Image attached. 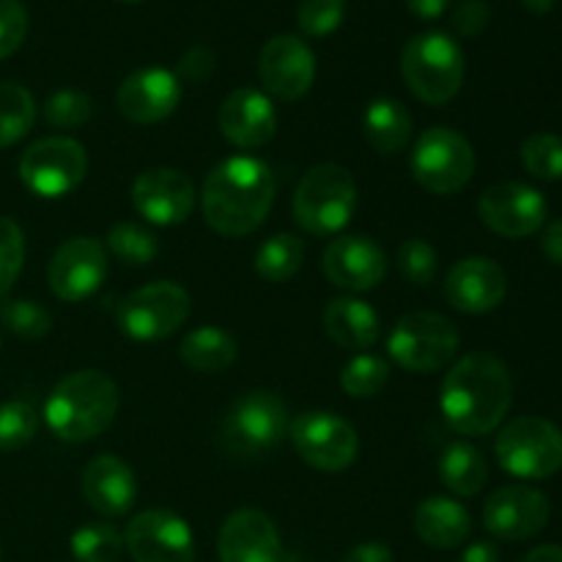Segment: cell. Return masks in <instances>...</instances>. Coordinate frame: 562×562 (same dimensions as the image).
I'll return each mask as SVG.
<instances>
[{"label": "cell", "mask_w": 562, "mask_h": 562, "mask_svg": "<svg viewBox=\"0 0 562 562\" xmlns=\"http://www.w3.org/2000/svg\"><path fill=\"white\" fill-rule=\"evenodd\" d=\"M272 168L256 157H228L209 170L201 192V209L209 228L220 236L239 239L263 225L274 203Z\"/></svg>", "instance_id": "1"}, {"label": "cell", "mask_w": 562, "mask_h": 562, "mask_svg": "<svg viewBox=\"0 0 562 562\" xmlns=\"http://www.w3.org/2000/svg\"><path fill=\"white\" fill-rule=\"evenodd\" d=\"M514 404V382L499 357L486 351L464 355L448 371L439 406L450 426L464 437L492 434Z\"/></svg>", "instance_id": "2"}, {"label": "cell", "mask_w": 562, "mask_h": 562, "mask_svg": "<svg viewBox=\"0 0 562 562\" xmlns=\"http://www.w3.org/2000/svg\"><path fill=\"white\" fill-rule=\"evenodd\" d=\"M119 412V387L99 371H75L60 379L44 404L49 431L64 442H88L108 431Z\"/></svg>", "instance_id": "3"}, {"label": "cell", "mask_w": 562, "mask_h": 562, "mask_svg": "<svg viewBox=\"0 0 562 562\" xmlns=\"http://www.w3.org/2000/svg\"><path fill=\"white\" fill-rule=\"evenodd\" d=\"M294 220L311 236H338L357 209L355 176L335 162L316 165L294 192Z\"/></svg>", "instance_id": "4"}, {"label": "cell", "mask_w": 562, "mask_h": 562, "mask_svg": "<svg viewBox=\"0 0 562 562\" xmlns=\"http://www.w3.org/2000/svg\"><path fill=\"white\" fill-rule=\"evenodd\" d=\"M401 75L420 102L448 104L464 82V53L448 33H420L406 42Z\"/></svg>", "instance_id": "5"}, {"label": "cell", "mask_w": 562, "mask_h": 562, "mask_svg": "<svg viewBox=\"0 0 562 562\" xmlns=\"http://www.w3.org/2000/svg\"><path fill=\"white\" fill-rule=\"evenodd\" d=\"M499 467L521 481H543L562 467V431L547 417H516L494 442Z\"/></svg>", "instance_id": "6"}, {"label": "cell", "mask_w": 562, "mask_h": 562, "mask_svg": "<svg viewBox=\"0 0 562 562\" xmlns=\"http://www.w3.org/2000/svg\"><path fill=\"white\" fill-rule=\"evenodd\" d=\"M412 176L434 195H453L470 184L475 173V151L461 132L431 126L417 137L409 157Z\"/></svg>", "instance_id": "7"}, {"label": "cell", "mask_w": 562, "mask_h": 562, "mask_svg": "<svg viewBox=\"0 0 562 562\" xmlns=\"http://www.w3.org/2000/svg\"><path fill=\"white\" fill-rule=\"evenodd\" d=\"M459 329L442 313H406L398 318L387 340L390 357L404 371L434 373L450 366L459 351Z\"/></svg>", "instance_id": "8"}, {"label": "cell", "mask_w": 562, "mask_h": 562, "mask_svg": "<svg viewBox=\"0 0 562 562\" xmlns=\"http://www.w3.org/2000/svg\"><path fill=\"white\" fill-rule=\"evenodd\" d=\"M289 431V409L269 390H250L231 404L223 420V439L239 456L272 450Z\"/></svg>", "instance_id": "9"}, {"label": "cell", "mask_w": 562, "mask_h": 562, "mask_svg": "<svg viewBox=\"0 0 562 562\" xmlns=\"http://www.w3.org/2000/svg\"><path fill=\"white\" fill-rule=\"evenodd\" d=\"M88 173V154L71 137H42L20 159V179L33 195L64 198L82 184Z\"/></svg>", "instance_id": "10"}, {"label": "cell", "mask_w": 562, "mask_h": 562, "mask_svg": "<svg viewBox=\"0 0 562 562\" xmlns=\"http://www.w3.org/2000/svg\"><path fill=\"white\" fill-rule=\"evenodd\" d=\"M190 316V294L179 283H148L119 305V327L132 340H165Z\"/></svg>", "instance_id": "11"}, {"label": "cell", "mask_w": 562, "mask_h": 562, "mask_svg": "<svg viewBox=\"0 0 562 562\" xmlns=\"http://www.w3.org/2000/svg\"><path fill=\"white\" fill-rule=\"evenodd\" d=\"M302 461L322 472H340L355 464L360 439L351 423L335 412H305L289 426Z\"/></svg>", "instance_id": "12"}, {"label": "cell", "mask_w": 562, "mask_h": 562, "mask_svg": "<svg viewBox=\"0 0 562 562\" xmlns=\"http://www.w3.org/2000/svg\"><path fill=\"white\" fill-rule=\"evenodd\" d=\"M547 198L536 187L519 181H503L483 190L477 214L494 234L505 239H525L547 225Z\"/></svg>", "instance_id": "13"}, {"label": "cell", "mask_w": 562, "mask_h": 562, "mask_svg": "<svg viewBox=\"0 0 562 562\" xmlns=\"http://www.w3.org/2000/svg\"><path fill=\"white\" fill-rule=\"evenodd\" d=\"M124 547L135 562H195L190 525L170 510H143L126 525Z\"/></svg>", "instance_id": "14"}, {"label": "cell", "mask_w": 562, "mask_h": 562, "mask_svg": "<svg viewBox=\"0 0 562 562\" xmlns=\"http://www.w3.org/2000/svg\"><path fill=\"white\" fill-rule=\"evenodd\" d=\"M108 278V252L93 236H75L55 250L49 261L47 280L58 300H88Z\"/></svg>", "instance_id": "15"}, {"label": "cell", "mask_w": 562, "mask_h": 562, "mask_svg": "<svg viewBox=\"0 0 562 562\" xmlns=\"http://www.w3.org/2000/svg\"><path fill=\"white\" fill-rule=\"evenodd\" d=\"M263 88L280 102H296L316 80V55L300 36H274L258 58Z\"/></svg>", "instance_id": "16"}, {"label": "cell", "mask_w": 562, "mask_h": 562, "mask_svg": "<svg viewBox=\"0 0 562 562\" xmlns=\"http://www.w3.org/2000/svg\"><path fill=\"white\" fill-rule=\"evenodd\" d=\"M549 499L532 486H503L483 505V527L499 541H527L547 527Z\"/></svg>", "instance_id": "17"}, {"label": "cell", "mask_w": 562, "mask_h": 562, "mask_svg": "<svg viewBox=\"0 0 562 562\" xmlns=\"http://www.w3.org/2000/svg\"><path fill=\"white\" fill-rule=\"evenodd\" d=\"M195 184L176 168L143 170L132 184V203L154 225H179L195 209Z\"/></svg>", "instance_id": "18"}, {"label": "cell", "mask_w": 562, "mask_h": 562, "mask_svg": "<svg viewBox=\"0 0 562 562\" xmlns=\"http://www.w3.org/2000/svg\"><path fill=\"white\" fill-rule=\"evenodd\" d=\"M327 280L346 291H371L387 274V256L373 239L360 234L335 236L322 258Z\"/></svg>", "instance_id": "19"}, {"label": "cell", "mask_w": 562, "mask_h": 562, "mask_svg": "<svg viewBox=\"0 0 562 562\" xmlns=\"http://www.w3.org/2000/svg\"><path fill=\"white\" fill-rule=\"evenodd\" d=\"M508 294V274L486 256H470L453 263L445 280V296L450 305L470 316H483L503 305Z\"/></svg>", "instance_id": "20"}, {"label": "cell", "mask_w": 562, "mask_h": 562, "mask_svg": "<svg viewBox=\"0 0 562 562\" xmlns=\"http://www.w3.org/2000/svg\"><path fill=\"white\" fill-rule=\"evenodd\" d=\"M119 113L135 124H159L170 119L181 102V80L162 66L137 69L121 82Z\"/></svg>", "instance_id": "21"}, {"label": "cell", "mask_w": 562, "mask_h": 562, "mask_svg": "<svg viewBox=\"0 0 562 562\" xmlns=\"http://www.w3.org/2000/svg\"><path fill=\"white\" fill-rule=\"evenodd\" d=\"M225 140L239 148H261L278 132V113L272 99L258 88H236L225 97L217 113Z\"/></svg>", "instance_id": "22"}, {"label": "cell", "mask_w": 562, "mask_h": 562, "mask_svg": "<svg viewBox=\"0 0 562 562\" xmlns=\"http://www.w3.org/2000/svg\"><path fill=\"white\" fill-rule=\"evenodd\" d=\"M217 552L223 562H280L283 543L274 521L263 510H236L220 527Z\"/></svg>", "instance_id": "23"}, {"label": "cell", "mask_w": 562, "mask_h": 562, "mask_svg": "<svg viewBox=\"0 0 562 562\" xmlns=\"http://www.w3.org/2000/svg\"><path fill=\"white\" fill-rule=\"evenodd\" d=\"M80 488L86 503L102 516H124L137 497L135 472L113 453H102L88 461Z\"/></svg>", "instance_id": "24"}, {"label": "cell", "mask_w": 562, "mask_h": 562, "mask_svg": "<svg viewBox=\"0 0 562 562\" xmlns=\"http://www.w3.org/2000/svg\"><path fill=\"white\" fill-rule=\"evenodd\" d=\"M322 324L333 344L346 351H360V355L373 349L382 333L376 311L357 296H338L329 302L322 313Z\"/></svg>", "instance_id": "25"}, {"label": "cell", "mask_w": 562, "mask_h": 562, "mask_svg": "<svg viewBox=\"0 0 562 562\" xmlns=\"http://www.w3.org/2000/svg\"><path fill=\"white\" fill-rule=\"evenodd\" d=\"M415 532L431 549H456L470 538L472 516L450 497H428L415 510Z\"/></svg>", "instance_id": "26"}, {"label": "cell", "mask_w": 562, "mask_h": 562, "mask_svg": "<svg viewBox=\"0 0 562 562\" xmlns=\"http://www.w3.org/2000/svg\"><path fill=\"white\" fill-rule=\"evenodd\" d=\"M412 130H415V121L398 99H373L362 113V132H366L368 146L384 157L404 151L412 140Z\"/></svg>", "instance_id": "27"}, {"label": "cell", "mask_w": 562, "mask_h": 562, "mask_svg": "<svg viewBox=\"0 0 562 562\" xmlns=\"http://www.w3.org/2000/svg\"><path fill=\"white\" fill-rule=\"evenodd\" d=\"M179 355L187 368L198 373H223L225 368L234 366L239 357V344L234 335L223 327H198L184 335L179 346Z\"/></svg>", "instance_id": "28"}, {"label": "cell", "mask_w": 562, "mask_h": 562, "mask_svg": "<svg viewBox=\"0 0 562 562\" xmlns=\"http://www.w3.org/2000/svg\"><path fill=\"white\" fill-rule=\"evenodd\" d=\"M439 477L459 497H475L488 481L486 459L467 442H453L439 459Z\"/></svg>", "instance_id": "29"}, {"label": "cell", "mask_w": 562, "mask_h": 562, "mask_svg": "<svg viewBox=\"0 0 562 562\" xmlns=\"http://www.w3.org/2000/svg\"><path fill=\"white\" fill-rule=\"evenodd\" d=\"M305 261V245L296 234H274L258 247L256 272L267 283H285L300 272Z\"/></svg>", "instance_id": "30"}, {"label": "cell", "mask_w": 562, "mask_h": 562, "mask_svg": "<svg viewBox=\"0 0 562 562\" xmlns=\"http://www.w3.org/2000/svg\"><path fill=\"white\" fill-rule=\"evenodd\" d=\"M36 121V102L31 91L16 82H0V148L20 143Z\"/></svg>", "instance_id": "31"}, {"label": "cell", "mask_w": 562, "mask_h": 562, "mask_svg": "<svg viewBox=\"0 0 562 562\" xmlns=\"http://www.w3.org/2000/svg\"><path fill=\"white\" fill-rule=\"evenodd\" d=\"M108 247L124 267H146L159 252L157 236L137 223L113 225L108 234Z\"/></svg>", "instance_id": "32"}, {"label": "cell", "mask_w": 562, "mask_h": 562, "mask_svg": "<svg viewBox=\"0 0 562 562\" xmlns=\"http://www.w3.org/2000/svg\"><path fill=\"white\" fill-rule=\"evenodd\" d=\"M124 552V536L113 525L91 521L71 536V554L77 562H115Z\"/></svg>", "instance_id": "33"}, {"label": "cell", "mask_w": 562, "mask_h": 562, "mask_svg": "<svg viewBox=\"0 0 562 562\" xmlns=\"http://www.w3.org/2000/svg\"><path fill=\"white\" fill-rule=\"evenodd\" d=\"M390 379L387 360L376 355H357L349 366L340 371V387L351 398H371V395L382 393V387Z\"/></svg>", "instance_id": "34"}, {"label": "cell", "mask_w": 562, "mask_h": 562, "mask_svg": "<svg viewBox=\"0 0 562 562\" xmlns=\"http://www.w3.org/2000/svg\"><path fill=\"white\" fill-rule=\"evenodd\" d=\"M0 324L16 338L36 340L53 329V316L47 307L33 300H3L0 302Z\"/></svg>", "instance_id": "35"}, {"label": "cell", "mask_w": 562, "mask_h": 562, "mask_svg": "<svg viewBox=\"0 0 562 562\" xmlns=\"http://www.w3.org/2000/svg\"><path fill=\"white\" fill-rule=\"evenodd\" d=\"M521 162L527 173L543 181L562 179V137L552 132H536L521 143Z\"/></svg>", "instance_id": "36"}, {"label": "cell", "mask_w": 562, "mask_h": 562, "mask_svg": "<svg viewBox=\"0 0 562 562\" xmlns=\"http://www.w3.org/2000/svg\"><path fill=\"white\" fill-rule=\"evenodd\" d=\"M38 431V415L25 401H9L0 406V450L11 453L33 442Z\"/></svg>", "instance_id": "37"}, {"label": "cell", "mask_w": 562, "mask_h": 562, "mask_svg": "<svg viewBox=\"0 0 562 562\" xmlns=\"http://www.w3.org/2000/svg\"><path fill=\"white\" fill-rule=\"evenodd\" d=\"M93 115V102L88 93L75 91V88H64L55 91L53 97L44 102V119L55 130H77V126L88 124Z\"/></svg>", "instance_id": "38"}, {"label": "cell", "mask_w": 562, "mask_h": 562, "mask_svg": "<svg viewBox=\"0 0 562 562\" xmlns=\"http://www.w3.org/2000/svg\"><path fill=\"white\" fill-rule=\"evenodd\" d=\"M25 263V239L22 228L11 217L0 214V296L14 289Z\"/></svg>", "instance_id": "39"}, {"label": "cell", "mask_w": 562, "mask_h": 562, "mask_svg": "<svg viewBox=\"0 0 562 562\" xmlns=\"http://www.w3.org/2000/svg\"><path fill=\"white\" fill-rule=\"evenodd\" d=\"M401 274H404L409 283L415 285H431L437 280L439 272V256L428 241L423 239H409L398 247V256H395Z\"/></svg>", "instance_id": "40"}, {"label": "cell", "mask_w": 562, "mask_h": 562, "mask_svg": "<svg viewBox=\"0 0 562 562\" xmlns=\"http://www.w3.org/2000/svg\"><path fill=\"white\" fill-rule=\"evenodd\" d=\"M346 16V0H302L296 22L305 36H329Z\"/></svg>", "instance_id": "41"}, {"label": "cell", "mask_w": 562, "mask_h": 562, "mask_svg": "<svg viewBox=\"0 0 562 562\" xmlns=\"http://www.w3.org/2000/svg\"><path fill=\"white\" fill-rule=\"evenodd\" d=\"M27 36V11L20 0H0V60L14 55Z\"/></svg>", "instance_id": "42"}, {"label": "cell", "mask_w": 562, "mask_h": 562, "mask_svg": "<svg viewBox=\"0 0 562 562\" xmlns=\"http://www.w3.org/2000/svg\"><path fill=\"white\" fill-rule=\"evenodd\" d=\"M488 20H492V11H488V5L483 0H464V3L456 5L453 16H450V25H453V31L459 36L470 38L486 31Z\"/></svg>", "instance_id": "43"}, {"label": "cell", "mask_w": 562, "mask_h": 562, "mask_svg": "<svg viewBox=\"0 0 562 562\" xmlns=\"http://www.w3.org/2000/svg\"><path fill=\"white\" fill-rule=\"evenodd\" d=\"M217 66V58L209 47H192L187 49L184 58L179 60V75L187 77L190 82H203Z\"/></svg>", "instance_id": "44"}, {"label": "cell", "mask_w": 562, "mask_h": 562, "mask_svg": "<svg viewBox=\"0 0 562 562\" xmlns=\"http://www.w3.org/2000/svg\"><path fill=\"white\" fill-rule=\"evenodd\" d=\"M344 562H395V558H393V549L384 547V543L371 541L351 549V552L344 558Z\"/></svg>", "instance_id": "45"}, {"label": "cell", "mask_w": 562, "mask_h": 562, "mask_svg": "<svg viewBox=\"0 0 562 562\" xmlns=\"http://www.w3.org/2000/svg\"><path fill=\"white\" fill-rule=\"evenodd\" d=\"M541 250L554 267H562V220H554L543 228L541 236Z\"/></svg>", "instance_id": "46"}, {"label": "cell", "mask_w": 562, "mask_h": 562, "mask_svg": "<svg viewBox=\"0 0 562 562\" xmlns=\"http://www.w3.org/2000/svg\"><path fill=\"white\" fill-rule=\"evenodd\" d=\"M409 11L420 20H437L445 14V9L450 5V0H406Z\"/></svg>", "instance_id": "47"}, {"label": "cell", "mask_w": 562, "mask_h": 562, "mask_svg": "<svg viewBox=\"0 0 562 562\" xmlns=\"http://www.w3.org/2000/svg\"><path fill=\"white\" fill-rule=\"evenodd\" d=\"M459 562H503L499 558V549L488 541H477L472 547H467V552L461 554Z\"/></svg>", "instance_id": "48"}, {"label": "cell", "mask_w": 562, "mask_h": 562, "mask_svg": "<svg viewBox=\"0 0 562 562\" xmlns=\"http://www.w3.org/2000/svg\"><path fill=\"white\" fill-rule=\"evenodd\" d=\"M521 562H562V547L558 543H547V547L532 549Z\"/></svg>", "instance_id": "49"}, {"label": "cell", "mask_w": 562, "mask_h": 562, "mask_svg": "<svg viewBox=\"0 0 562 562\" xmlns=\"http://www.w3.org/2000/svg\"><path fill=\"white\" fill-rule=\"evenodd\" d=\"M554 3H558V0H521V5H525L530 14H549V11L554 9Z\"/></svg>", "instance_id": "50"}, {"label": "cell", "mask_w": 562, "mask_h": 562, "mask_svg": "<svg viewBox=\"0 0 562 562\" xmlns=\"http://www.w3.org/2000/svg\"><path fill=\"white\" fill-rule=\"evenodd\" d=\"M126 3H137V0H126Z\"/></svg>", "instance_id": "51"}, {"label": "cell", "mask_w": 562, "mask_h": 562, "mask_svg": "<svg viewBox=\"0 0 562 562\" xmlns=\"http://www.w3.org/2000/svg\"><path fill=\"white\" fill-rule=\"evenodd\" d=\"M0 554H3V547H0Z\"/></svg>", "instance_id": "52"}]
</instances>
